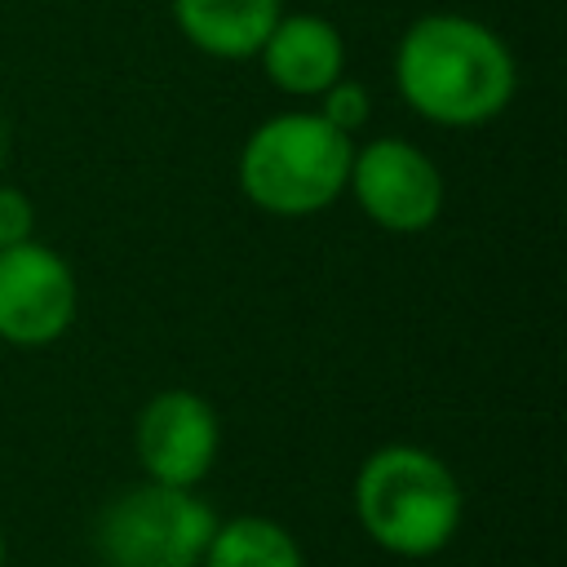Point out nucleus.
<instances>
[{
	"mask_svg": "<svg viewBox=\"0 0 567 567\" xmlns=\"http://www.w3.org/2000/svg\"><path fill=\"white\" fill-rule=\"evenodd\" d=\"M266 80L288 97H319L346 75V35L323 13H279L257 49Z\"/></svg>",
	"mask_w": 567,
	"mask_h": 567,
	"instance_id": "6e6552de",
	"label": "nucleus"
},
{
	"mask_svg": "<svg viewBox=\"0 0 567 567\" xmlns=\"http://www.w3.org/2000/svg\"><path fill=\"white\" fill-rule=\"evenodd\" d=\"M80 310V284L71 261L40 244L0 248V341L18 350L53 346L71 332Z\"/></svg>",
	"mask_w": 567,
	"mask_h": 567,
	"instance_id": "423d86ee",
	"label": "nucleus"
},
{
	"mask_svg": "<svg viewBox=\"0 0 567 567\" xmlns=\"http://www.w3.org/2000/svg\"><path fill=\"white\" fill-rule=\"evenodd\" d=\"M315 102H319L315 111H319L337 133H346V137H354V133L368 124V115H372V93H368V84H359V80H350V75L332 80Z\"/></svg>",
	"mask_w": 567,
	"mask_h": 567,
	"instance_id": "9b49d317",
	"label": "nucleus"
},
{
	"mask_svg": "<svg viewBox=\"0 0 567 567\" xmlns=\"http://www.w3.org/2000/svg\"><path fill=\"white\" fill-rule=\"evenodd\" d=\"M465 496L443 456L416 443H381L354 474V518L394 558H430L461 532Z\"/></svg>",
	"mask_w": 567,
	"mask_h": 567,
	"instance_id": "f03ea898",
	"label": "nucleus"
},
{
	"mask_svg": "<svg viewBox=\"0 0 567 567\" xmlns=\"http://www.w3.org/2000/svg\"><path fill=\"white\" fill-rule=\"evenodd\" d=\"M168 13L190 49L217 62L257 58L284 13V0H168Z\"/></svg>",
	"mask_w": 567,
	"mask_h": 567,
	"instance_id": "1a4fd4ad",
	"label": "nucleus"
},
{
	"mask_svg": "<svg viewBox=\"0 0 567 567\" xmlns=\"http://www.w3.org/2000/svg\"><path fill=\"white\" fill-rule=\"evenodd\" d=\"M199 567H306V554L270 514H235L217 518Z\"/></svg>",
	"mask_w": 567,
	"mask_h": 567,
	"instance_id": "9d476101",
	"label": "nucleus"
},
{
	"mask_svg": "<svg viewBox=\"0 0 567 567\" xmlns=\"http://www.w3.org/2000/svg\"><path fill=\"white\" fill-rule=\"evenodd\" d=\"M354 137L337 133L319 111H279L261 120L235 159L244 199L266 217H315L346 195Z\"/></svg>",
	"mask_w": 567,
	"mask_h": 567,
	"instance_id": "7ed1b4c3",
	"label": "nucleus"
},
{
	"mask_svg": "<svg viewBox=\"0 0 567 567\" xmlns=\"http://www.w3.org/2000/svg\"><path fill=\"white\" fill-rule=\"evenodd\" d=\"M217 514L195 487L133 483L111 496L93 523L102 567H199Z\"/></svg>",
	"mask_w": 567,
	"mask_h": 567,
	"instance_id": "20e7f679",
	"label": "nucleus"
},
{
	"mask_svg": "<svg viewBox=\"0 0 567 567\" xmlns=\"http://www.w3.org/2000/svg\"><path fill=\"white\" fill-rule=\"evenodd\" d=\"M390 71L403 106L439 128L492 124L518 93V62L501 31L447 9L403 27Z\"/></svg>",
	"mask_w": 567,
	"mask_h": 567,
	"instance_id": "f257e3e1",
	"label": "nucleus"
},
{
	"mask_svg": "<svg viewBox=\"0 0 567 567\" xmlns=\"http://www.w3.org/2000/svg\"><path fill=\"white\" fill-rule=\"evenodd\" d=\"M35 239V199L22 186L0 182V248Z\"/></svg>",
	"mask_w": 567,
	"mask_h": 567,
	"instance_id": "f8f14e48",
	"label": "nucleus"
},
{
	"mask_svg": "<svg viewBox=\"0 0 567 567\" xmlns=\"http://www.w3.org/2000/svg\"><path fill=\"white\" fill-rule=\"evenodd\" d=\"M4 554H9V545H4V532H0V567H4Z\"/></svg>",
	"mask_w": 567,
	"mask_h": 567,
	"instance_id": "4468645a",
	"label": "nucleus"
},
{
	"mask_svg": "<svg viewBox=\"0 0 567 567\" xmlns=\"http://www.w3.org/2000/svg\"><path fill=\"white\" fill-rule=\"evenodd\" d=\"M346 190L359 213L390 235H421L443 213V173L408 137H372L350 155Z\"/></svg>",
	"mask_w": 567,
	"mask_h": 567,
	"instance_id": "39448f33",
	"label": "nucleus"
},
{
	"mask_svg": "<svg viewBox=\"0 0 567 567\" xmlns=\"http://www.w3.org/2000/svg\"><path fill=\"white\" fill-rule=\"evenodd\" d=\"M221 421L217 408L195 390H159L133 421V452L151 483L199 487L217 461Z\"/></svg>",
	"mask_w": 567,
	"mask_h": 567,
	"instance_id": "0eeeda50",
	"label": "nucleus"
},
{
	"mask_svg": "<svg viewBox=\"0 0 567 567\" xmlns=\"http://www.w3.org/2000/svg\"><path fill=\"white\" fill-rule=\"evenodd\" d=\"M4 146H9V142H4V120H0V168H4Z\"/></svg>",
	"mask_w": 567,
	"mask_h": 567,
	"instance_id": "ddd939ff",
	"label": "nucleus"
}]
</instances>
